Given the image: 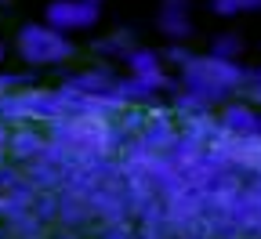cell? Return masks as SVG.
Returning <instances> with one entry per match:
<instances>
[{"label": "cell", "instance_id": "6da1fadb", "mask_svg": "<svg viewBox=\"0 0 261 239\" xmlns=\"http://www.w3.org/2000/svg\"><path fill=\"white\" fill-rule=\"evenodd\" d=\"M247 69L240 62H225L214 55H192L181 65V80H185V94L196 101H214L225 98L228 91H240L247 84Z\"/></svg>", "mask_w": 261, "mask_h": 239}, {"label": "cell", "instance_id": "7a4b0ae2", "mask_svg": "<svg viewBox=\"0 0 261 239\" xmlns=\"http://www.w3.org/2000/svg\"><path fill=\"white\" fill-rule=\"evenodd\" d=\"M22 62L29 65H58V62H69L76 55L73 40L62 37L58 29H51L47 22H25L18 29V40H15Z\"/></svg>", "mask_w": 261, "mask_h": 239}, {"label": "cell", "instance_id": "8992f818", "mask_svg": "<svg viewBox=\"0 0 261 239\" xmlns=\"http://www.w3.org/2000/svg\"><path fill=\"white\" fill-rule=\"evenodd\" d=\"M211 11L221 18H240V15L261 11V0H211Z\"/></svg>", "mask_w": 261, "mask_h": 239}, {"label": "cell", "instance_id": "30bf717a", "mask_svg": "<svg viewBox=\"0 0 261 239\" xmlns=\"http://www.w3.org/2000/svg\"><path fill=\"white\" fill-rule=\"evenodd\" d=\"M8 4H11V0H0V8H8Z\"/></svg>", "mask_w": 261, "mask_h": 239}, {"label": "cell", "instance_id": "9c48e42d", "mask_svg": "<svg viewBox=\"0 0 261 239\" xmlns=\"http://www.w3.org/2000/svg\"><path fill=\"white\" fill-rule=\"evenodd\" d=\"M4 58H8V47H4V44H0V65H4Z\"/></svg>", "mask_w": 261, "mask_h": 239}, {"label": "cell", "instance_id": "3957f363", "mask_svg": "<svg viewBox=\"0 0 261 239\" xmlns=\"http://www.w3.org/2000/svg\"><path fill=\"white\" fill-rule=\"evenodd\" d=\"M98 18H102V0H51L44 11V22L58 29L62 37L91 29Z\"/></svg>", "mask_w": 261, "mask_h": 239}, {"label": "cell", "instance_id": "52a82bcc", "mask_svg": "<svg viewBox=\"0 0 261 239\" xmlns=\"http://www.w3.org/2000/svg\"><path fill=\"white\" fill-rule=\"evenodd\" d=\"M211 55H214V58H225V62H240V55H243V40L236 37V33H225V37L214 40Z\"/></svg>", "mask_w": 261, "mask_h": 239}, {"label": "cell", "instance_id": "5b68a950", "mask_svg": "<svg viewBox=\"0 0 261 239\" xmlns=\"http://www.w3.org/2000/svg\"><path fill=\"white\" fill-rule=\"evenodd\" d=\"M156 25L167 40H189L192 37V4L189 0H163L160 4V15H156Z\"/></svg>", "mask_w": 261, "mask_h": 239}, {"label": "cell", "instance_id": "277c9868", "mask_svg": "<svg viewBox=\"0 0 261 239\" xmlns=\"http://www.w3.org/2000/svg\"><path fill=\"white\" fill-rule=\"evenodd\" d=\"M123 62H127V69H130V80H135L138 87H145L149 94L160 91L163 80H167V76H163V58L156 51H149V47H135Z\"/></svg>", "mask_w": 261, "mask_h": 239}, {"label": "cell", "instance_id": "ba28073f", "mask_svg": "<svg viewBox=\"0 0 261 239\" xmlns=\"http://www.w3.org/2000/svg\"><path fill=\"white\" fill-rule=\"evenodd\" d=\"M225 123L232 127V130H247V134H250V130H257V116H254L250 109H243V105L228 109V113H225Z\"/></svg>", "mask_w": 261, "mask_h": 239}]
</instances>
